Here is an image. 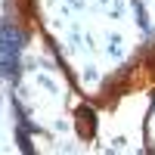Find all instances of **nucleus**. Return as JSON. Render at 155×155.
Returning <instances> with one entry per match:
<instances>
[{"mask_svg":"<svg viewBox=\"0 0 155 155\" xmlns=\"http://www.w3.org/2000/svg\"><path fill=\"white\" fill-rule=\"evenodd\" d=\"M19 31H12L9 25H0V74H12L19 65Z\"/></svg>","mask_w":155,"mask_h":155,"instance_id":"obj_1","label":"nucleus"}]
</instances>
